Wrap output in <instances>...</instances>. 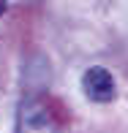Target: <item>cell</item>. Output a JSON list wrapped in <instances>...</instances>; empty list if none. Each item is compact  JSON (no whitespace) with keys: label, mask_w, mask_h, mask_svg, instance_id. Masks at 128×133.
Returning <instances> with one entry per match:
<instances>
[{"label":"cell","mask_w":128,"mask_h":133,"mask_svg":"<svg viewBox=\"0 0 128 133\" xmlns=\"http://www.w3.org/2000/svg\"><path fill=\"white\" fill-rule=\"evenodd\" d=\"M82 90L93 103H109L117 95V84H114V76L109 74L101 65H93V68L84 71L82 76Z\"/></svg>","instance_id":"2"},{"label":"cell","mask_w":128,"mask_h":133,"mask_svg":"<svg viewBox=\"0 0 128 133\" xmlns=\"http://www.w3.org/2000/svg\"><path fill=\"white\" fill-rule=\"evenodd\" d=\"M5 14V0H0V16Z\"/></svg>","instance_id":"3"},{"label":"cell","mask_w":128,"mask_h":133,"mask_svg":"<svg viewBox=\"0 0 128 133\" xmlns=\"http://www.w3.org/2000/svg\"><path fill=\"white\" fill-rule=\"evenodd\" d=\"M16 133H60V125L49 103L41 98L22 101L19 114H16Z\"/></svg>","instance_id":"1"}]
</instances>
